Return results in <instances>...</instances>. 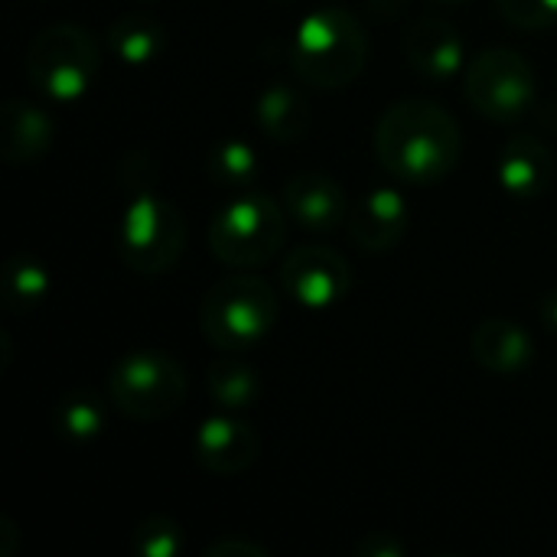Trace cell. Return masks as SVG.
<instances>
[{
	"label": "cell",
	"instance_id": "8fae6325",
	"mask_svg": "<svg viewBox=\"0 0 557 557\" xmlns=\"http://www.w3.org/2000/svg\"><path fill=\"white\" fill-rule=\"evenodd\" d=\"M284 212L294 225L307 232H333L349 219V202L343 186L326 173H297L284 186Z\"/></svg>",
	"mask_w": 557,
	"mask_h": 557
},
{
	"label": "cell",
	"instance_id": "3957f363",
	"mask_svg": "<svg viewBox=\"0 0 557 557\" xmlns=\"http://www.w3.org/2000/svg\"><path fill=\"white\" fill-rule=\"evenodd\" d=\"M277 323L274 287L251 271H235L209 287L199 307L202 336L222 352L255 349Z\"/></svg>",
	"mask_w": 557,
	"mask_h": 557
},
{
	"label": "cell",
	"instance_id": "ba28073f",
	"mask_svg": "<svg viewBox=\"0 0 557 557\" xmlns=\"http://www.w3.org/2000/svg\"><path fill=\"white\" fill-rule=\"evenodd\" d=\"M117 248L131 271L166 274L186 248V222L173 202L140 189L124 209Z\"/></svg>",
	"mask_w": 557,
	"mask_h": 557
},
{
	"label": "cell",
	"instance_id": "4fadbf2b",
	"mask_svg": "<svg viewBox=\"0 0 557 557\" xmlns=\"http://www.w3.org/2000/svg\"><path fill=\"white\" fill-rule=\"evenodd\" d=\"M405 55L408 62L431 82L454 78L467 62V46L460 29L444 16H421L408 36H405Z\"/></svg>",
	"mask_w": 557,
	"mask_h": 557
},
{
	"label": "cell",
	"instance_id": "5b68a950",
	"mask_svg": "<svg viewBox=\"0 0 557 557\" xmlns=\"http://www.w3.org/2000/svg\"><path fill=\"white\" fill-rule=\"evenodd\" d=\"M101 65L98 39L75 23H52L39 29L26 49L29 85L52 101L82 98Z\"/></svg>",
	"mask_w": 557,
	"mask_h": 557
},
{
	"label": "cell",
	"instance_id": "d4e9b609",
	"mask_svg": "<svg viewBox=\"0 0 557 557\" xmlns=\"http://www.w3.org/2000/svg\"><path fill=\"white\" fill-rule=\"evenodd\" d=\"M206 557H268V552L255 542H242V539H222L215 545L206 548Z\"/></svg>",
	"mask_w": 557,
	"mask_h": 557
},
{
	"label": "cell",
	"instance_id": "277c9868",
	"mask_svg": "<svg viewBox=\"0 0 557 557\" xmlns=\"http://www.w3.org/2000/svg\"><path fill=\"white\" fill-rule=\"evenodd\" d=\"M287 238V212L264 193H238L209 222V251L235 271L268 264Z\"/></svg>",
	"mask_w": 557,
	"mask_h": 557
},
{
	"label": "cell",
	"instance_id": "e0dca14e",
	"mask_svg": "<svg viewBox=\"0 0 557 557\" xmlns=\"http://www.w3.org/2000/svg\"><path fill=\"white\" fill-rule=\"evenodd\" d=\"M255 121L274 144H294L310 127V101L297 85L271 82L255 101Z\"/></svg>",
	"mask_w": 557,
	"mask_h": 557
},
{
	"label": "cell",
	"instance_id": "d6986e66",
	"mask_svg": "<svg viewBox=\"0 0 557 557\" xmlns=\"http://www.w3.org/2000/svg\"><path fill=\"white\" fill-rule=\"evenodd\" d=\"M49 290H52L49 268L29 255H13L0 268V297H3V307L13 313H26L39 307L49 297Z\"/></svg>",
	"mask_w": 557,
	"mask_h": 557
},
{
	"label": "cell",
	"instance_id": "83f0119b",
	"mask_svg": "<svg viewBox=\"0 0 557 557\" xmlns=\"http://www.w3.org/2000/svg\"><path fill=\"white\" fill-rule=\"evenodd\" d=\"M434 3H467V0H434Z\"/></svg>",
	"mask_w": 557,
	"mask_h": 557
},
{
	"label": "cell",
	"instance_id": "6da1fadb",
	"mask_svg": "<svg viewBox=\"0 0 557 557\" xmlns=\"http://www.w3.org/2000/svg\"><path fill=\"white\" fill-rule=\"evenodd\" d=\"M463 153L457 117L431 98H405L375 124L379 163L408 186H434L450 176Z\"/></svg>",
	"mask_w": 557,
	"mask_h": 557
},
{
	"label": "cell",
	"instance_id": "52a82bcc",
	"mask_svg": "<svg viewBox=\"0 0 557 557\" xmlns=\"http://www.w3.org/2000/svg\"><path fill=\"white\" fill-rule=\"evenodd\" d=\"M108 398L124 418L160 421L186 401V372L160 349H137L111 369Z\"/></svg>",
	"mask_w": 557,
	"mask_h": 557
},
{
	"label": "cell",
	"instance_id": "9a60e30c",
	"mask_svg": "<svg viewBox=\"0 0 557 557\" xmlns=\"http://www.w3.org/2000/svg\"><path fill=\"white\" fill-rule=\"evenodd\" d=\"M55 140L52 117L29 101H7L0 108V157L13 166L39 160Z\"/></svg>",
	"mask_w": 557,
	"mask_h": 557
},
{
	"label": "cell",
	"instance_id": "2e32d148",
	"mask_svg": "<svg viewBox=\"0 0 557 557\" xmlns=\"http://www.w3.org/2000/svg\"><path fill=\"white\" fill-rule=\"evenodd\" d=\"M470 352L493 375H519L532 362L535 346H532V336L519 323L506 317H493L473 330Z\"/></svg>",
	"mask_w": 557,
	"mask_h": 557
},
{
	"label": "cell",
	"instance_id": "7c38bea8",
	"mask_svg": "<svg viewBox=\"0 0 557 557\" xmlns=\"http://www.w3.org/2000/svg\"><path fill=\"white\" fill-rule=\"evenodd\" d=\"M346 225L359 248L379 255V251H392L395 245H401V238L411 225V209L401 193L379 186L356 202Z\"/></svg>",
	"mask_w": 557,
	"mask_h": 557
},
{
	"label": "cell",
	"instance_id": "cb8c5ba5",
	"mask_svg": "<svg viewBox=\"0 0 557 557\" xmlns=\"http://www.w3.org/2000/svg\"><path fill=\"white\" fill-rule=\"evenodd\" d=\"M499 16L525 33H542L557 26V0H496Z\"/></svg>",
	"mask_w": 557,
	"mask_h": 557
},
{
	"label": "cell",
	"instance_id": "4316f807",
	"mask_svg": "<svg viewBox=\"0 0 557 557\" xmlns=\"http://www.w3.org/2000/svg\"><path fill=\"white\" fill-rule=\"evenodd\" d=\"M542 320L557 333V290H552V294L542 300Z\"/></svg>",
	"mask_w": 557,
	"mask_h": 557
},
{
	"label": "cell",
	"instance_id": "5bb4252c",
	"mask_svg": "<svg viewBox=\"0 0 557 557\" xmlns=\"http://www.w3.org/2000/svg\"><path fill=\"white\" fill-rule=\"evenodd\" d=\"M552 173H555L552 147L545 140H539L535 134H516L499 150L496 180L516 199L542 196L552 183Z\"/></svg>",
	"mask_w": 557,
	"mask_h": 557
},
{
	"label": "cell",
	"instance_id": "44dd1931",
	"mask_svg": "<svg viewBox=\"0 0 557 557\" xmlns=\"http://www.w3.org/2000/svg\"><path fill=\"white\" fill-rule=\"evenodd\" d=\"M206 388L222 411H248L261 398V375L238 359H219L206 372Z\"/></svg>",
	"mask_w": 557,
	"mask_h": 557
},
{
	"label": "cell",
	"instance_id": "8992f818",
	"mask_svg": "<svg viewBox=\"0 0 557 557\" xmlns=\"http://www.w3.org/2000/svg\"><path fill=\"white\" fill-rule=\"evenodd\" d=\"M463 95L480 117L496 124H516L535 108L539 98L535 69L522 52L509 46L483 49L467 62Z\"/></svg>",
	"mask_w": 557,
	"mask_h": 557
},
{
	"label": "cell",
	"instance_id": "603a6c76",
	"mask_svg": "<svg viewBox=\"0 0 557 557\" xmlns=\"http://www.w3.org/2000/svg\"><path fill=\"white\" fill-rule=\"evenodd\" d=\"M131 548L140 557H176L186 548L183 525L166 516H153L134 529Z\"/></svg>",
	"mask_w": 557,
	"mask_h": 557
},
{
	"label": "cell",
	"instance_id": "7402d4cb",
	"mask_svg": "<svg viewBox=\"0 0 557 557\" xmlns=\"http://www.w3.org/2000/svg\"><path fill=\"white\" fill-rule=\"evenodd\" d=\"M206 170H209V176H212L215 186L245 193V189L258 180L261 157H258V150H255L248 140H238V137H235V140H219V144L209 150Z\"/></svg>",
	"mask_w": 557,
	"mask_h": 557
},
{
	"label": "cell",
	"instance_id": "30bf717a",
	"mask_svg": "<svg viewBox=\"0 0 557 557\" xmlns=\"http://www.w3.org/2000/svg\"><path fill=\"white\" fill-rule=\"evenodd\" d=\"M193 454L202 470H209L215 476H235V473H245L258 460L261 441L251 424H245L232 414H219V418H209L199 424Z\"/></svg>",
	"mask_w": 557,
	"mask_h": 557
},
{
	"label": "cell",
	"instance_id": "ac0fdd59",
	"mask_svg": "<svg viewBox=\"0 0 557 557\" xmlns=\"http://www.w3.org/2000/svg\"><path fill=\"white\" fill-rule=\"evenodd\" d=\"M108 46L111 52L127 62V65H150L163 46H166V29L157 16L150 13H124L108 26Z\"/></svg>",
	"mask_w": 557,
	"mask_h": 557
},
{
	"label": "cell",
	"instance_id": "7a4b0ae2",
	"mask_svg": "<svg viewBox=\"0 0 557 557\" xmlns=\"http://www.w3.org/2000/svg\"><path fill=\"white\" fill-rule=\"evenodd\" d=\"M369 59V36L359 16L346 7H320L300 20L290 42V69L320 91H336L356 82Z\"/></svg>",
	"mask_w": 557,
	"mask_h": 557
},
{
	"label": "cell",
	"instance_id": "9c48e42d",
	"mask_svg": "<svg viewBox=\"0 0 557 557\" xmlns=\"http://www.w3.org/2000/svg\"><path fill=\"white\" fill-rule=\"evenodd\" d=\"M281 284L307 310H330L349 297L352 268L346 255L326 245H297L281 264Z\"/></svg>",
	"mask_w": 557,
	"mask_h": 557
},
{
	"label": "cell",
	"instance_id": "ffe728a7",
	"mask_svg": "<svg viewBox=\"0 0 557 557\" xmlns=\"http://www.w3.org/2000/svg\"><path fill=\"white\" fill-rule=\"evenodd\" d=\"M104 421H108V408H104V398L91 388H75L69 395L59 398V405L52 408V424L55 431L72 441V444H85V441H95L101 431H104Z\"/></svg>",
	"mask_w": 557,
	"mask_h": 557
},
{
	"label": "cell",
	"instance_id": "484cf974",
	"mask_svg": "<svg viewBox=\"0 0 557 557\" xmlns=\"http://www.w3.org/2000/svg\"><path fill=\"white\" fill-rule=\"evenodd\" d=\"M359 555L366 557H401L405 555V548L395 542V539H388V535H372V539H366L362 545H359Z\"/></svg>",
	"mask_w": 557,
	"mask_h": 557
}]
</instances>
